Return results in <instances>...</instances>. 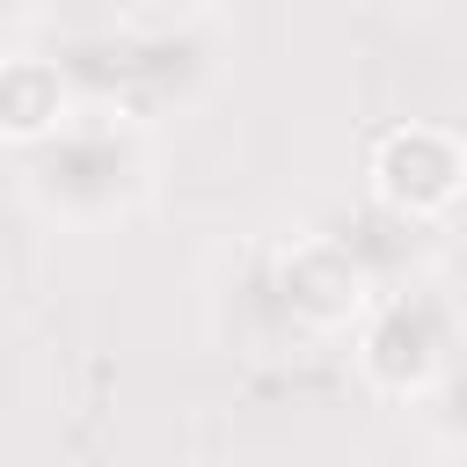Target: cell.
<instances>
[{"instance_id":"6da1fadb","label":"cell","mask_w":467,"mask_h":467,"mask_svg":"<svg viewBox=\"0 0 467 467\" xmlns=\"http://www.w3.org/2000/svg\"><path fill=\"white\" fill-rule=\"evenodd\" d=\"M460 146L431 124H401L372 146V190L394 204V212H438L452 190H460Z\"/></svg>"},{"instance_id":"7a4b0ae2","label":"cell","mask_w":467,"mask_h":467,"mask_svg":"<svg viewBox=\"0 0 467 467\" xmlns=\"http://www.w3.org/2000/svg\"><path fill=\"white\" fill-rule=\"evenodd\" d=\"M299 270H285V285H292V299L306 306V314H350L358 306V292H365V277H358V263L343 255V248H328V241H314V248H299L292 255Z\"/></svg>"},{"instance_id":"3957f363","label":"cell","mask_w":467,"mask_h":467,"mask_svg":"<svg viewBox=\"0 0 467 467\" xmlns=\"http://www.w3.org/2000/svg\"><path fill=\"white\" fill-rule=\"evenodd\" d=\"M58 117V80L44 66H0V124L7 131H44Z\"/></svg>"}]
</instances>
